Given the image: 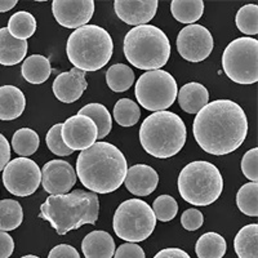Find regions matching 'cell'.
<instances>
[{
  "label": "cell",
  "instance_id": "obj_1",
  "mask_svg": "<svg viewBox=\"0 0 258 258\" xmlns=\"http://www.w3.org/2000/svg\"><path fill=\"white\" fill-rule=\"evenodd\" d=\"M194 137L206 153L227 155L243 145L248 135L244 110L231 100L208 103L197 114L192 125Z\"/></svg>",
  "mask_w": 258,
  "mask_h": 258
},
{
  "label": "cell",
  "instance_id": "obj_2",
  "mask_svg": "<svg viewBox=\"0 0 258 258\" xmlns=\"http://www.w3.org/2000/svg\"><path fill=\"white\" fill-rule=\"evenodd\" d=\"M128 170L125 156L115 145L96 142L78 156L75 173L94 194H110L124 183Z\"/></svg>",
  "mask_w": 258,
  "mask_h": 258
},
{
  "label": "cell",
  "instance_id": "obj_3",
  "mask_svg": "<svg viewBox=\"0 0 258 258\" xmlns=\"http://www.w3.org/2000/svg\"><path fill=\"white\" fill-rule=\"evenodd\" d=\"M100 214V200L91 191L75 190L50 195L40 206L39 217L50 223L58 235H66L83 225H94Z\"/></svg>",
  "mask_w": 258,
  "mask_h": 258
},
{
  "label": "cell",
  "instance_id": "obj_4",
  "mask_svg": "<svg viewBox=\"0 0 258 258\" xmlns=\"http://www.w3.org/2000/svg\"><path fill=\"white\" fill-rule=\"evenodd\" d=\"M187 131L174 112L158 111L147 116L140 129V141L147 154L158 159L177 155L185 146Z\"/></svg>",
  "mask_w": 258,
  "mask_h": 258
},
{
  "label": "cell",
  "instance_id": "obj_5",
  "mask_svg": "<svg viewBox=\"0 0 258 258\" xmlns=\"http://www.w3.org/2000/svg\"><path fill=\"white\" fill-rule=\"evenodd\" d=\"M114 43L109 31L97 25H85L69 36L66 53L75 69L84 73L105 68L112 57Z\"/></svg>",
  "mask_w": 258,
  "mask_h": 258
},
{
  "label": "cell",
  "instance_id": "obj_6",
  "mask_svg": "<svg viewBox=\"0 0 258 258\" xmlns=\"http://www.w3.org/2000/svg\"><path fill=\"white\" fill-rule=\"evenodd\" d=\"M124 56L138 70H161L170 57V41L153 25L136 26L124 38Z\"/></svg>",
  "mask_w": 258,
  "mask_h": 258
},
{
  "label": "cell",
  "instance_id": "obj_7",
  "mask_svg": "<svg viewBox=\"0 0 258 258\" xmlns=\"http://www.w3.org/2000/svg\"><path fill=\"white\" fill-rule=\"evenodd\" d=\"M222 191V174L209 161H192L179 172L178 192L188 204L197 207L211 206L217 202Z\"/></svg>",
  "mask_w": 258,
  "mask_h": 258
},
{
  "label": "cell",
  "instance_id": "obj_8",
  "mask_svg": "<svg viewBox=\"0 0 258 258\" xmlns=\"http://www.w3.org/2000/svg\"><path fill=\"white\" fill-rule=\"evenodd\" d=\"M156 218L153 209L141 199L125 200L117 207L112 218V227L117 238L128 243H140L153 234Z\"/></svg>",
  "mask_w": 258,
  "mask_h": 258
},
{
  "label": "cell",
  "instance_id": "obj_9",
  "mask_svg": "<svg viewBox=\"0 0 258 258\" xmlns=\"http://www.w3.org/2000/svg\"><path fill=\"white\" fill-rule=\"evenodd\" d=\"M222 68L227 78L238 84L258 82V40L243 36L232 40L222 54Z\"/></svg>",
  "mask_w": 258,
  "mask_h": 258
},
{
  "label": "cell",
  "instance_id": "obj_10",
  "mask_svg": "<svg viewBox=\"0 0 258 258\" xmlns=\"http://www.w3.org/2000/svg\"><path fill=\"white\" fill-rule=\"evenodd\" d=\"M177 93L176 79L164 70L147 71L136 83V98L147 111H165L174 103Z\"/></svg>",
  "mask_w": 258,
  "mask_h": 258
},
{
  "label": "cell",
  "instance_id": "obj_11",
  "mask_svg": "<svg viewBox=\"0 0 258 258\" xmlns=\"http://www.w3.org/2000/svg\"><path fill=\"white\" fill-rule=\"evenodd\" d=\"M4 187L16 197H29L41 183V169L35 161L27 158L11 160L3 169Z\"/></svg>",
  "mask_w": 258,
  "mask_h": 258
},
{
  "label": "cell",
  "instance_id": "obj_12",
  "mask_svg": "<svg viewBox=\"0 0 258 258\" xmlns=\"http://www.w3.org/2000/svg\"><path fill=\"white\" fill-rule=\"evenodd\" d=\"M176 44L182 58L190 62H202L211 56L214 41L207 27L188 25L179 31Z\"/></svg>",
  "mask_w": 258,
  "mask_h": 258
},
{
  "label": "cell",
  "instance_id": "obj_13",
  "mask_svg": "<svg viewBox=\"0 0 258 258\" xmlns=\"http://www.w3.org/2000/svg\"><path fill=\"white\" fill-rule=\"evenodd\" d=\"M61 136L62 141L69 149L73 151H84L96 144L98 132L92 119L78 114L62 123Z\"/></svg>",
  "mask_w": 258,
  "mask_h": 258
},
{
  "label": "cell",
  "instance_id": "obj_14",
  "mask_svg": "<svg viewBox=\"0 0 258 258\" xmlns=\"http://www.w3.org/2000/svg\"><path fill=\"white\" fill-rule=\"evenodd\" d=\"M52 12L56 21L66 29H79L88 25L94 13L93 0H54Z\"/></svg>",
  "mask_w": 258,
  "mask_h": 258
},
{
  "label": "cell",
  "instance_id": "obj_15",
  "mask_svg": "<svg viewBox=\"0 0 258 258\" xmlns=\"http://www.w3.org/2000/svg\"><path fill=\"white\" fill-rule=\"evenodd\" d=\"M77 183V173L70 163L50 160L41 169V185L50 195H64Z\"/></svg>",
  "mask_w": 258,
  "mask_h": 258
},
{
  "label": "cell",
  "instance_id": "obj_16",
  "mask_svg": "<svg viewBox=\"0 0 258 258\" xmlns=\"http://www.w3.org/2000/svg\"><path fill=\"white\" fill-rule=\"evenodd\" d=\"M158 0H115V13L131 26L147 25L158 11Z\"/></svg>",
  "mask_w": 258,
  "mask_h": 258
},
{
  "label": "cell",
  "instance_id": "obj_17",
  "mask_svg": "<svg viewBox=\"0 0 258 258\" xmlns=\"http://www.w3.org/2000/svg\"><path fill=\"white\" fill-rule=\"evenodd\" d=\"M87 88L88 83L85 79V73L75 68L57 75L52 84L56 98L63 103H73L78 101Z\"/></svg>",
  "mask_w": 258,
  "mask_h": 258
},
{
  "label": "cell",
  "instance_id": "obj_18",
  "mask_svg": "<svg viewBox=\"0 0 258 258\" xmlns=\"http://www.w3.org/2000/svg\"><path fill=\"white\" fill-rule=\"evenodd\" d=\"M159 176L150 165L136 164L126 170L124 185L136 197H149L158 187Z\"/></svg>",
  "mask_w": 258,
  "mask_h": 258
},
{
  "label": "cell",
  "instance_id": "obj_19",
  "mask_svg": "<svg viewBox=\"0 0 258 258\" xmlns=\"http://www.w3.org/2000/svg\"><path fill=\"white\" fill-rule=\"evenodd\" d=\"M26 109V97L15 85L0 87V120H15Z\"/></svg>",
  "mask_w": 258,
  "mask_h": 258
},
{
  "label": "cell",
  "instance_id": "obj_20",
  "mask_svg": "<svg viewBox=\"0 0 258 258\" xmlns=\"http://www.w3.org/2000/svg\"><path fill=\"white\" fill-rule=\"evenodd\" d=\"M82 250L85 258H112L115 241L109 232L92 231L83 239Z\"/></svg>",
  "mask_w": 258,
  "mask_h": 258
},
{
  "label": "cell",
  "instance_id": "obj_21",
  "mask_svg": "<svg viewBox=\"0 0 258 258\" xmlns=\"http://www.w3.org/2000/svg\"><path fill=\"white\" fill-rule=\"evenodd\" d=\"M177 100L183 111L187 114H198L209 103V93L200 83H187L177 93Z\"/></svg>",
  "mask_w": 258,
  "mask_h": 258
},
{
  "label": "cell",
  "instance_id": "obj_22",
  "mask_svg": "<svg viewBox=\"0 0 258 258\" xmlns=\"http://www.w3.org/2000/svg\"><path fill=\"white\" fill-rule=\"evenodd\" d=\"M27 40H18L9 34L8 29H0V64L15 66L25 59L27 53Z\"/></svg>",
  "mask_w": 258,
  "mask_h": 258
},
{
  "label": "cell",
  "instance_id": "obj_23",
  "mask_svg": "<svg viewBox=\"0 0 258 258\" xmlns=\"http://www.w3.org/2000/svg\"><path fill=\"white\" fill-rule=\"evenodd\" d=\"M21 74L30 84H43L52 74L50 61L41 54H32L24 61Z\"/></svg>",
  "mask_w": 258,
  "mask_h": 258
},
{
  "label": "cell",
  "instance_id": "obj_24",
  "mask_svg": "<svg viewBox=\"0 0 258 258\" xmlns=\"http://www.w3.org/2000/svg\"><path fill=\"white\" fill-rule=\"evenodd\" d=\"M235 253L239 258H258V225L244 226L234 240Z\"/></svg>",
  "mask_w": 258,
  "mask_h": 258
},
{
  "label": "cell",
  "instance_id": "obj_25",
  "mask_svg": "<svg viewBox=\"0 0 258 258\" xmlns=\"http://www.w3.org/2000/svg\"><path fill=\"white\" fill-rule=\"evenodd\" d=\"M172 16L181 24L194 25L204 13L203 0H173L170 3Z\"/></svg>",
  "mask_w": 258,
  "mask_h": 258
},
{
  "label": "cell",
  "instance_id": "obj_26",
  "mask_svg": "<svg viewBox=\"0 0 258 258\" xmlns=\"http://www.w3.org/2000/svg\"><path fill=\"white\" fill-rule=\"evenodd\" d=\"M227 245L222 235L217 232H206L202 235L195 245L198 258H222Z\"/></svg>",
  "mask_w": 258,
  "mask_h": 258
},
{
  "label": "cell",
  "instance_id": "obj_27",
  "mask_svg": "<svg viewBox=\"0 0 258 258\" xmlns=\"http://www.w3.org/2000/svg\"><path fill=\"white\" fill-rule=\"evenodd\" d=\"M78 114L88 116L89 119L93 120V123L96 124L97 126V132H98L97 140H102V138H105L106 136L111 132V115H110L109 110L106 109L103 105H101V103H88V105H85L84 107H82Z\"/></svg>",
  "mask_w": 258,
  "mask_h": 258
},
{
  "label": "cell",
  "instance_id": "obj_28",
  "mask_svg": "<svg viewBox=\"0 0 258 258\" xmlns=\"http://www.w3.org/2000/svg\"><path fill=\"white\" fill-rule=\"evenodd\" d=\"M36 26V18L31 13L20 11L9 18L7 29L13 38L18 40H27L35 34Z\"/></svg>",
  "mask_w": 258,
  "mask_h": 258
},
{
  "label": "cell",
  "instance_id": "obj_29",
  "mask_svg": "<svg viewBox=\"0 0 258 258\" xmlns=\"http://www.w3.org/2000/svg\"><path fill=\"white\" fill-rule=\"evenodd\" d=\"M106 83L112 92H125L135 83V73L128 64L115 63L106 71Z\"/></svg>",
  "mask_w": 258,
  "mask_h": 258
},
{
  "label": "cell",
  "instance_id": "obj_30",
  "mask_svg": "<svg viewBox=\"0 0 258 258\" xmlns=\"http://www.w3.org/2000/svg\"><path fill=\"white\" fill-rule=\"evenodd\" d=\"M24 221V211L13 199L0 200V231L8 232L20 227Z\"/></svg>",
  "mask_w": 258,
  "mask_h": 258
},
{
  "label": "cell",
  "instance_id": "obj_31",
  "mask_svg": "<svg viewBox=\"0 0 258 258\" xmlns=\"http://www.w3.org/2000/svg\"><path fill=\"white\" fill-rule=\"evenodd\" d=\"M39 146H40L39 135L30 128L18 129L12 137L13 150L21 158H27V156L35 154Z\"/></svg>",
  "mask_w": 258,
  "mask_h": 258
},
{
  "label": "cell",
  "instance_id": "obj_32",
  "mask_svg": "<svg viewBox=\"0 0 258 258\" xmlns=\"http://www.w3.org/2000/svg\"><path fill=\"white\" fill-rule=\"evenodd\" d=\"M236 206L241 213L257 217L258 216V185L255 182H249L239 188L236 194Z\"/></svg>",
  "mask_w": 258,
  "mask_h": 258
},
{
  "label": "cell",
  "instance_id": "obj_33",
  "mask_svg": "<svg viewBox=\"0 0 258 258\" xmlns=\"http://www.w3.org/2000/svg\"><path fill=\"white\" fill-rule=\"evenodd\" d=\"M141 117L140 106L129 98H121L114 106V119L120 126H133Z\"/></svg>",
  "mask_w": 258,
  "mask_h": 258
},
{
  "label": "cell",
  "instance_id": "obj_34",
  "mask_svg": "<svg viewBox=\"0 0 258 258\" xmlns=\"http://www.w3.org/2000/svg\"><path fill=\"white\" fill-rule=\"evenodd\" d=\"M235 22L239 31L245 35H257L258 32V6L246 4L243 6L236 13Z\"/></svg>",
  "mask_w": 258,
  "mask_h": 258
},
{
  "label": "cell",
  "instance_id": "obj_35",
  "mask_svg": "<svg viewBox=\"0 0 258 258\" xmlns=\"http://www.w3.org/2000/svg\"><path fill=\"white\" fill-rule=\"evenodd\" d=\"M153 212L155 218L160 222H169L177 216L178 204L176 199L170 195H160L154 200Z\"/></svg>",
  "mask_w": 258,
  "mask_h": 258
},
{
  "label": "cell",
  "instance_id": "obj_36",
  "mask_svg": "<svg viewBox=\"0 0 258 258\" xmlns=\"http://www.w3.org/2000/svg\"><path fill=\"white\" fill-rule=\"evenodd\" d=\"M61 129L62 123L54 124V125L48 131L47 136H45V142H47L48 149H49L54 155L69 156L71 155L74 151L69 149V147L63 144V141H62Z\"/></svg>",
  "mask_w": 258,
  "mask_h": 258
},
{
  "label": "cell",
  "instance_id": "obj_37",
  "mask_svg": "<svg viewBox=\"0 0 258 258\" xmlns=\"http://www.w3.org/2000/svg\"><path fill=\"white\" fill-rule=\"evenodd\" d=\"M241 170L243 174L250 182L258 181V149L248 150L241 159Z\"/></svg>",
  "mask_w": 258,
  "mask_h": 258
},
{
  "label": "cell",
  "instance_id": "obj_38",
  "mask_svg": "<svg viewBox=\"0 0 258 258\" xmlns=\"http://www.w3.org/2000/svg\"><path fill=\"white\" fill-rule=\"evenodd\" d=\"M181 223L187 231H197L204 223V216L198 209H186L181 216Z\"/></svg>",
  "mask_w": 258,
  "mask_h": 258
},
{
  "label": "cell",
  "instance_id": "obj_39",
  "mask_svg": "<svg viewBox=\"0 0 258 258\" xmlns=\"http://www.w3.org/2000/svg\"><path fill=\"white\" fill-rule=\"evenodd\" d=\"M114 258H146V255L138 244L124 243L115 249Z\"/></svg>",
  "mask_w": 258,
  "mask_h": 258
},
{
  "label": "cell",
  "instance_id": "obj_40",
  "mask_svg": "<svg viewBox=\"0 0 258 258\" xmlns=\"http://www.w3.org/2000/svg\"><path fill=\"white\" fill-rule=\"evenodd\" d=\"M48 258H80V255L74 246L69 244H59L50 250Z\"/></svg>",
  "mask_w": 258,
  "mask_h": 258
},
{
  "label": "cell",
  "instance_id": "obj_41",
  "mask_svg": "<svg viewBox=\"0 0 258 258\" xmlns=\"http://www.w3.org/2000/svg\"><path fill=\"white\" fill-rule=\"evenodd\" d=\"M15 250V241L8 232L0 231V258H9Z\"/></svg>",
  "mask_w": 258,
  "mask_h": 258
},
{
  "label": "cell",
  "instance_id": "obj_42",
  "mask_svg": "<svg viewBox=\"0 0 258 258\" xmlns=\"http://www.w3.org/2000/svg\"><path fill=\"white\" fill-rule=\"evenodd\" d=\"M11 161V145L8 140L0 133V172Z\"/></svg>",
  "mask_w": 258,
  "mask_h": 258
},
{
  "label": "cell",
  "instance_id": "obj_43",
  "mask_svg": "<svg viewBox=\"0 0 258 258\" xmlns=\"http://www.w3.org/2000/svg\"><path fill=\"white\" fill-rule=\"evenodd\" d=\"M154 258H191L185 250L179 248H165L158 252Z\"/></svg>",
  "mask_w": 258,
  "mask_h": 258
},
{
  "label": "cell",
  "instance_id": "obj_44",
  "mask_svg": "<svg viewBox=\"0 0 258 258\" xmlns=\"http://www.w3.org/2000/svg\"><path fill=\"white\" fill-rule=\"evenodd\" d=\"M17 6V0H0V13L8 12Z\"/></svg>",
  "mask_w": 258,
  "mask_h": 258
},
{
  "label": "cell",
  "instance_id": "obj_45",
  "mask_svg": "<svg viewBox=\"0 0 258 258\" xmlns=\"http://www.w3.org/2000/svg\"><path fill=\"white\" fill-rule=\"evenodd\" d=\"M21 258H40V257H38V255H34V254H27V255H24V257H21Z\"/></svg>",
  "mask_w": 258,
  "mask_h": 258
}]
</instances>
